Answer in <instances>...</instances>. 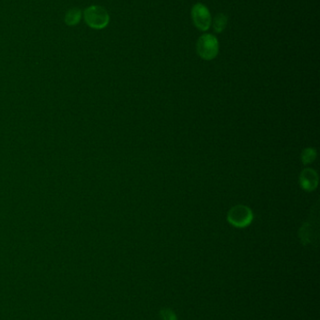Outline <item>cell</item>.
<instances>
[{
    "mask_svg": "<svg viewBox=\"0 0 320 320\" xmlns=\"http://www.w3.org/2000/svg\"><path fill=\"white\" fill-rule=\"evenodd\" d=\"M192 20L198 30L207 31L212 22L208 7L202 3H196L192 9Z\"/></svg>",
    "mask_w": 320,
    "mask_h": 320,
    "instance_id": "cell-4",
    "label": "cell"
},
{
    "mask_svg": "<svg viewBox=\"0 0 320 320\" xmlns=\"http://www.w3.org/2000/svg\"><path fill=\"white\" fill-rule=\"evenodd\" d=\"M315 155H316V153H315L314 149H312V148L305 149L303 152V155H302V159H303V163H312L314 161V158H315Z\"/></svg>",
    "mask_w": 320,
    "mask_h": 320,
    "instance_id": "cell-8",
    "label": "cell"
},
{
    "mask_svg": "<svg viewBox=\"0 0 320 320\" xmlns=\"http://www.w3.org/2000/svg\"><path fill=\"white\" fill-rule=\"evenodd\" d=\"M162 318L164 320H176V315L171 310L166 309L162 311Z\"/></svg>",
    "mask_w": 320,
    "mask_h": 320,
    "instance_id": "cell-9",
    "label": "cell"
},
{
    "mask_svg": "<svg viewBox=\"0 0 320 320\" xmlns=\"http://www.w3.org/2000/svg\"><path fill=\"white\" fill-rule=\"evenodd\" d=\"M253 213L247 206L236 205L228 212L227 220L234 227H245L253 221Z\"/></svg>",
    "mask_w": 320,
    "mask_h": 320,
    "instance_id": "cell-3",
    "label": "cell"
},
{
    "mask_svg": "<svg viewBox=\"0 0 320 320\" xmlns=\"http://www.w3.org/2000/svg\"><path fill=\"white\" fill-rule=\"evenodd\" d=\"M84 20L90 28L101 30L108 25L110 16L103 7L92 5L84 11Z\"/></svg>",
    "mask_w": 320,
    "mask_h": 320,
    "instance_id": "cell-1",
    "label": "cell"
},
{
    "mask_svg": "<svg viewBox=\"0 0 320 320\" xmlns=\"http://www.w3.org/2000/svg\"><path fill=\"white\" fill-rule=\"evenodd\" d=\"M196 52L204 60H212L219 52V41L212 34H204L196 42Z\"/></svg>",
    "mask_w": 320,
    "mask_h": 320,
    "instance_id": "cell-2",
    "label": "cell"
},
{
    "mask_svg": "<svg viewBox=\"0 0 320 320\" xmlns=\"http://www.w3.org/2000/svg\"><path fill=\"white\" fill-rule=\"evenodd\" d=\"M82 15H83V13L80 9L72 8L66 12L65 18H64L66 24L69 26L76 25L80 23V21L82 19Z\"/></svg>",
    "mask_w": 320,
    "mask_h": 320,
    "instance_id": "cell-6",
    "label": "cell"
},
{
    "mask_svg": "<svg viewBox=\"0 0 320 320\" xmlns=\"http://www.w3.org/2000/svg\"><path fill=\"white\" fill-rule=\"evenodd\" d=\"M212 26L214 30L216 33H221L225 30L226 25H227V16L224 13H219L216 15V17L214 18Z\"/></svg>",
    "mask_w": 320,
    "mask_h": 320,
    "instance_id": "cell-7",
    "label": "cell"
},
{
    "mask_svg": "<svg viewBox=\"0 0 320 320\" xmlns=\"http://www.w3.org/2000/svg\"><path fill=\"white\" fill-rule=\"evenodd\" d=\"M301 186L306 191H313L317 186L318 177L316 172L312 169H306L303 170L300 177Z\"/></svg>",
    "mask_w": 320,
    "mask_h": 320,
    "instance_id": "cell-5",
    "label": "cell"
}]
</instances>
